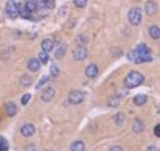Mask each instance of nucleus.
Wrapping results in <instances>:
<instances>
[{"instance_id":"nucleus-1","label":"nucleus","mask_w":160,"mask_h":151,"mask_svg":"<svg viewBox=\"0 0 160 151\" xmlns=\"http://www.w3.org/2000/svg\"><path fill=\"white\" fill-rule=\"evenodd\" d=\"M143 81H145V76H143L140 72L132 70V72H129V73L126 75V78H124V86H126L128 89H134V87H138L140 84H143Z\"/></svg>"},{"instance_id":"nucleus-2","label":"nucleus","mask_w":160,"mask_h":151,"mask_svg":"<svg viewBox=\"0 0 160 151\" xmlns=\"http://www.w3.org/2000/svg\"><path fill=\"white\" fill-rule=\"evenodd\" d=\"M128 20H129V23L131 25H134V27H137V25H140V22H142V9L140 8H132V9H129V14H128Z\"/></svg>"},{"instance_id":"nucleus-3","label":"nucleus","mask_w":160,"mask_h":151,"mask_svg":"<svg viewBox=\"0 0 160 151\" xmlns=\"http://www.w3.org/2000/svg\"><path fill=\"white\" fill-rule=\"evenodd\" d=\"M84 101V94L81 91H72L68 94V103L70 104H79Z\"/></svg>"},{"instance_id":"nucleus-4","label":"nucleus","mask_w":160,"mask_h":151,"mask_svg":"<svg viewBox=\"0 0 160 151\" xmlns=\"http://www.w3.org/2000/svg\"><path fill=\"white\" fill-rule=\"evenodd\" d=\"M5 13H6V16L9 19H16L17 14H19V9L16 8V3L14 2H8L6 6H5Z\"/></svg>"},{"instance_id":"nucleus-5","label":"nucleus","mask_w":160,"mask_h":151,"mask_svg":"<svg viewBox=\"0 0 160 151\" xmlns=\"http://www.w3.org/2000/svg\"><path fill=\"white\" fill-rule=\"evenodd\" d=\"M34 131H36V128H34L33 123H25V125L20 126V134H22L23 137H31V136H34Z\"/></svg>"},{"instance_id":"nucleus-6","label":"nucleus","mask_w":160,"mask_h":151,"mask_svg":"<svg viewBox=\"0 0 160 151\" xmlns=\"http://www.w3.org/2000/svg\"><path fill=\"white\" fill-rule=\"evenodd\" d=\"M54 87H52V86H48V87H45V89H42V94H41V98H42V101H52L54 97Z\"/></svg>"},{"instance_id":"nucleus-7","label":"nucleus","mask_w":160,"mask_h":151,"mask_svg":"<svg viewBox=\"0 0 160 151\" xmlns=\"http://www.w3.org/2000/svg\"><path fill=\"white\" fill-rule=\"evenodd\" d=\"M157 9H159V5H157L154 0H148V2H146V5H145V13H146L148 16H154V14L157 13Z\"/></svg>"},{"instance_id":"nucleus-8","label":"nucleus","mask_w":160,"mask_h":151,"mask_svg":"<svg viewBox=\"0 0 160 151\" xmlns=\"http://www.w3.org/2000/svg\"><path fill=\"white\" fill-rule=\"evenodd\" d=\"M41 65H42V64H41L39 58H30L28 62H27V67H28L30 72H39Z\"/></svg>"},{"instance_id":"nucleus-9","label":"nucleus","mask_w":160,"mask_h":151,"mask_svg":"<svg viewBox=\"0 0 160 151\" xmlns=\"http://www.w3.org/2000/svg\"><path fill=\"white\" fill-rule=\"evenodd\" d=\"M86 58H87L86 47H78L76 50H73V59H75V61H84Z\"/></svg>"},{"instance_id":"nucleus-10","label":"nucleus","mask_w":160,"mask_h":151,"mask_svg":"<svg viewBox=\"0 0 160 151\" xmlns=\"http://www.w3.org/2000/svg\"><path fill=\"white\" fill-rule=\"evenodd\" d=\"M65 51H67V45H65L64 42L58 44V45H56V49H54V58H56V59H61V58H64Z\"/></svg>"},{"instance_id":"nucleus-11","label":"nucleus","mask_w":160,"mask_h":151,"mask_svg":"<svg viewBox=\"0 0 160 151\" xmlns=\"http://www.w3.org/2000/svg\"><path fill=\"white\" fill-rule=\"evenodd\" d=\"M98 72H100V69H98L97 64H89L87 69H86V76H89V78H95V76L98 75Z\"/></svg>"},{"instance_id":"nucleus-12","label":"nucleus","mask_w":160,"mask_h":151,"mask_svg":"<svg viewBox=\"0 0 160 151\" xmlns=\"http://www.w3.org/2000/svg\"><path fill=\"white\" fill-rule=\"evenodd\" d=\"M5 111H6V115L8 117H14L16 112H17V107H16V104L12 101H6L5 103Z\"/></svg>"},{"instance_id":"nucleus-13","label":"nucleus","mask_w":160,"mask_h":151,"mask_svg":"<svg viewBox=\"0 0 160 151\" xmlns=\"http://www.w3.org/2000/svg\"><path fill=\"white\" fill-rule=\"evenodd\" d=\"M19 83H20L23 87H28V86H31V84H33V76H30L28 73H23V75H20Z\"/></svg>"},{"instance_id":"nucleus-14","label":"nucleus","mask_w":160,"mask_h":151,"mask_svg":"<svg viewBox=\"0 0 160 151\" xmlns=\"http://www.w3.org/2000/svg\"><path fill=\"white\" fill-rule=\"evenodd\" d=\"M41 47H42V51H52L54 49V41L53 39H44L42 41V44H41Z\"/></svg>"},{"instance_id":"nucleus-15","label":"nucleus","mask_w":160,"mask_h":151,"mask_svg":"<svg viewBox=\"0 0 160 151\" xmlns=\"http://www.w3.org/2000/svg\"><path fill=\"white\" fill-rule=\"evenodd\" d=\"M149 36H151L154 41H159L160 39V27L159 25H151V27H149Z\"/></svg>"},{"instance_id":"nucleus-16","label":"nucleus","mask_w":160,"mask_h":151,"mask_svg":"<svg viewBox=\"0 0 160 151\" xmlns=\"http://www.w3.org/2000/svg\"><path fill=\"white\" fill-rule=\"evenodd\" d=\"M145 129V123L140 120V118H135L134 123H132V131L134 133H142Z\"/></svg>"},{"instance_id":"nucleus-17","label":"nucleus","mask_w":160,"mask_h":151,"mask_svg":"<svg viewBox=\"0 0 160 151\" xmlns=\"http://www.w3.org/2000/svg\"><path fill=\"white\" fill-rule=\"evenodd\" d=\"M70 151H86V143L81 140H76L70 145Z\"/></svg>"},{"instance_id":"nucleus-18","label":"nucleus","mask_w":160,"mask_h":151,"mask_svg":"<svg viewBox=\"0 0 160 151\" xmlns=\"http://www.w3.org/2000/svg\"><path fill=\"white\" fill-rule=\"evenodd\" d=\"M135 53L137 55H151V49L146 45V44H140V45H137V49H135Z\"/></svg>"},{"instance_id":"nucleus-19","label":"nucleus","mask_w":160,"mask_h":151,"mask_svg":"<svg viewBox=\"0 0 160 151\" xmlns=\"http://www.w3.org/2000/svg\"><path fill=\"white\" fill-rule=\"evenodd\" d=\"M25 9L30 11V13H34V11L38 9V3H36V0H27V2H25Z\"/></svg>"},{"instance_id":"nucleus-20","label":"nucleus","mask_w":160,"mask_h":151,"mask_svg":"<svg viewBox=\"0 0 160 151\" xmlns=\"http://www.w3.org/2000/svg\"><path fill=\"white\" fill-rule=\"evenodd\" d=\"M132 101H134L135 106H143V104L148 101V97H146V95H135Z\"/></svg>"},{"instance_id":"nucleus-21","label":"nucleus","mask_w":160,"mask_h":151,"mask_svg":"<svg viewBox=\"0 0 160 151\" xmlns=\"http://www.w3.org/2000/svg\"><path fill=\"white\" fill-rule=\"evenodd\" d=\"M120 101H121V95H113V97H110V98H109L107 104H109L110 107H115V106H118V104H120Z\"/></svg>"},{"instance_id":"nucleus-22","label":"nucleus","mask_w":160,"mask_h":151,"mask_svg":"<svg viewBox=\"0 0 160 151\" xmlns=\"http://www.w3.org/2000/svg\"><path fill=\"white\" fill-rule=\"evenodd\" d=\"M113 122H115V125H117V126H121V125L124 123V114H123V112H118V114H115V117H113Z\"/></svg>"},{"instance_id":"nucleus-23","label":"nucleus","mask_w":160,"mask_h":151,"mask_svg":"<svg viewBox=\"0 0 160 151\" xmlns=\"http://www.w3.org/2000/svg\"><path fill=\"white\" fill-rule=\"evenodd\" d=\"M75 41H76L78 47H86V44H87V41H89V39H87L84 34H79V36H76V39H75Z\"/></svg>"},{"instance_id":"nucleus-24","label":"nucleus","mask_w":160,"mask_h":151,"mask_svg":"<svg viewBox=\"0 0 160 151\" xmlns=\"http://www.w3.org/2000/svg\"><path fill=\"white\" fill-rule=\"evenodd\" d=\"M58 76H59V69H58L56 64H52V67H50V78H58Z\"/></svg>"},{"instance_id":"nucleus-25","label":"nucleus","mask_w":160,"mask_h":151,"mask_svg":"<svg viewBox=\"0 0 160 151\" xmlns=\"http://www.w3.org/2000/svg\"><path fill=\"white\" fill-rule=\"evenodd\" d=\"M39 61H41V64H47V62L50 61L48 53H47V51H41V55H39Z\"/></svg>"},{"instance_id":"nucleus-26","label":"nucleus","mask_w":160,"mask_h":151,"mask_svg":"<svg viewBox=\"0 0 160 151\" xmlns=\"http://www.w3.org/2000/svg\"><path fill=\"white\" fill-rule=\"evenodd\" d=\"M48 80H50V75H48V76H47V75H45V76H42V78L39 80V83L36 84V89H41L44 84H47V83H48Z\"/></svg>"},{"instance_id":"nucleus-27","label":"nucleus","mask_w":160,"mask_h":151,"mask_svg":"<svg viewBox=\"0 0 160 151\" xmlns=\"http://www.w3.org/2000/svg\"><path fill=\"white\" fill-rule=\"evenodd\" d=\"M8 148H9V145H8L6 139L0 136V151H8Z\"/></svg>"},{"instance_id":"nucleus-28","label":"nucleus","mask_w":160,"mask_h":151,"mask_svg":"<svg viewBox=\"0 0 160 151\" xmlns=\"http://www.w3.org/2000/svg\"><path fill=\"white\" fill-rule=\"evenodd\" d=\"M19 14H20V17H23V19H33L31 13H30V11H27L25 8H23V9H20V11H19Z\"/></svg>"},{"instance_id":"nucleus-29","label":"nucleus","mask_w":160,"mask_h":151,"mask_svg":"<svg viewBox=\"0 0 160 151\" xmlns=\"http://www.w3.org/2000/svg\"><path fill=\"white\" fill-rule=\"evenodd\" d=\"M73 5L76 8H84L87 5V0H73Z\"/></svg>"},{"instance_id":"nucleus-30","label":"nucleus","mask_w":160,"mask_h":151,"mask_svg":"<svg viewBox=\"0 0 160 151\" xmlns=\"http://www.w3.org/2000/svg\"><path fill=\"white\" fill-rule=\"evenodd\" d=\"M30 98H31V95H30V94H25V95H23V97H22V104H23V106H25V104H28V101H30Z\"/></svg>"},{"instance_id":"nucleus-31","label":"nucleus","mask_w":160,"mask_h":151,"mask_svg":"<svg viewBox=\"0 0 160 151\" xmlns=\"http://www.w3.org/2000/svg\"><path fill=\"white\" fill-rule=\"evenodd\" d=\"M25 151H38V150H36V145L34 143H30V145L25 147Z\"/></svg>"},{"instance_id":"nucleus-32","label":"nucleus","mask_w":160,"mask_h":151,"mask_svg":"<svg viewBox=\"0 0 160 151\" xmlns=\"http://www.w3.org/2000/svg\"><path fill=\"white\" fill-rule=\"evenodd\" d=\"M154 134H156L157 137H160V123L156 126V128H154Z\"/></svg>"},{"instance_id":"nucleus-33","label":"nucleus","mask_w":160,"mask_h":151,"mask_svg":"<svg viewBox=\"0 0 160 151\" xmlns=\"http://www.w3.org/2000/svg\"><path fill=\"white\" fill-rule=\"evenodd\" d=\"M109 151H124V150H123L121 147H118V145H115V147H112V148H110V150H109Z\"/></svg>"},{"instance_id":"nucleus-34","label":"nucleus","mask_w":160,"mask_h":151,"mask_svg":"<svg viewBox=\"0 0 160 151\" xmlns=\"http://www.w3.org/2000/svg\"><path fill=\"white\" fill-rule=\"evenodd\" d=\"M146 151H159V148H157V147H154V145H151V147H148V150Z\"/></svg>"},{"instance_id":"nucleus-35","label":"nucleus","mask_w":160,"mask_h":151,"mask_svg":"<svg viewBox=\"0 0 160 151\" xmlns=\"http://www.w3.org/2000/svg\"><path fill=\"white\" fill-rule=\"evenodd\" d=\"M47 2H50V5H53V2H54V0H47Z\"/></svg>"},{"instance_id":"nucleus-36","label":"nucleus","mask_w":160,"mask_h":151,"mask_svg":"<svg viewBox=\"0 0 160 151\" xmlns=\"http://www.w3.org/2000/svg\"><path fill=\"white\" fill-rule=\"evenodd\" d=\"M157 111H159V112H160V104H159V106H157Z\"/></svg>"},{"instance_id":"nucleus-37","label":"nucleus","mask_w":160,"mask_h":151,"mask_svg":"<svg viewBox=\"0 0 160 151\" xmlns=\"http://www.w3.org/2000/svg\"><path fill=\"white\" fill-rule=\"evenodd\" d=\"M47 151H52V150H47Z\"/></svg>"}]
</instances>
